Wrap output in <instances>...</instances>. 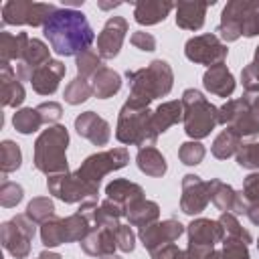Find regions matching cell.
<instances>
[{"label":"cell","mask_w":259,"mask_h":259,"mask_svg":"<svg viewBox=\"0 0 259 259\" xmlns=\"http://www.w3.org/2000/svg\"><path fill=\"white\" fill-rule=\"evenodd\" d=\"M136 164H138L140 172H144L146 176H152V178H162L168 170V162H166L164 154L154 146L140 148L136 154Z\"/></svg>","instance_id":"27"},{"label":"cell","mask_w":259,"mask_h":259,"mask_svg":"<svg viewBox=\"0 0 259 259\" xmlns=\"http://www.w3.org/2000/svg\"><path fill=\"white\" fill-rule=\"evenodd\" d=\"M130 83V97L138 103L150 105L158 97H166L174 87V71L164 59H154L142 69L125 73Z\"/></svg>","instance_id":"2"},{"label":"cell","mask_w":259,"mask_h":259,"mask_svg":"<svg viewBox=\"0 0 259 259\" xmlns=\"http://www.w3.org/2000/svg\"><path fill=\"white\" fill-rule=\"evenodd\" d=\"M180 101L184 109L182 123L186 136L196 142L210 136L219 123V107H214L198 89H184Z\"/></svg>","instance_id":"6"},{"label":"cell","mask_w":259,"mask_h":259,"mask_svg":"<svg viewBox=\"0 0 259 259\" xmlns=\"http://www.w3.org/2000/svg\"><path fill=\"white\" fill-rule=\"evenodd\" d=\"M65 73H67V67L63 65V61L51 59L49 63H45L32 73L28 83L32 85V91H36L38 95H53L59 89V83L65 77Z\"/></svg>","instance_id":"18"},{"label":"cell","mask_w":259,"mask_h":259,"mask_svg":"<svg viewBox=\"0 0 259 259\" xmlns=\"http://www.w3.org/2000/svg\"><path fill=\"white\" fill-rule=\"evenodd\" d=\"M101 8H115V6H121V2H113V4H105V2H99Z\"/></svg>","instance_id":"55"},{"label":"cell","mask_w":259,"mask_h":259,"mask_svg":"<svg viewBox=\"0 0 259 259\" xmlns=\"http://www.w3.org/2000/svg\"><path fill=\"white\" fill-rule=\"evenodd\" d=\"M257 249H259V239H257Z\"/></svg>","instance_id":"59"},{"label":"cell","mask_w":259,"mask_h":259,"mask_svg":"<svg viewBox=\"0 0 259 259\" xmlns=\"http://www.w3.org/2000/svg\"><path fill=\"white\" fill-rule=\"evenodd\" d=\"M184 55H186L188 61H192L196 65L212 67V65L225 63V59L229 55V49L219 38V34L204 32V34H196V36H192V38L186 40Z\"/></svg>","instance_id":"12"},{"label":"cell","mask_w":259,"mask_h":259,"mask_svg":"<svg viewBox=\"0 0 259 259\" xmlns=\"http://www.w3.org/2000/svg\"><path fill=\"white\" fill-rule=\"evenodd\" d=\"M130 42H132L136 49L144 51V53L156 51V38H154V34H150V32H146V30H136V32H132Z\"/></svg>","instance_id":"51"},{"label":"cell","mask_w":259,"mask_h":259,"mask_svg":"<svg viewBox=\"0 0 259 259\" xmlns=\"http://www.w3.org/2000/svg\"><path fill=\"white\" fill-rule=\"evenodd\" d=\"M26 217L32 219L36 225H42L51 219L57 217L55 212V202L49 196H34L28 204H26Z\"/></svg>","instance_id":"37"},{"label":"cell","mask_w":259,"mask_h":259,"mask_svg":"<svg viewBox=\"0 0 259 259\" xmlns=\"http://www.w3.org/2000/svg\"><path fill=\"white\" fill-rule=\"evenodd\" d=\"M30 42V36L26 32H0V63H12V61H20L26 47Z\"/></svg>","instance_id":"28"},{"label":"cell","mask_w":259,"mask_h":259,"mask_svg":"<svg viewBox=\"0 0 259 259\" xmlns=\"http://www.w3.org/2000/svg\"><path fill=\"white\" fill-rule=\"evenodd\" d=\"M91 95H93L91 83L87 79H83V77H75L73 81H69L67 87H65V91H63V97H65V101L69 105H81Z\"/></svg>","instance_id":"40"},{"label":"cell","mask_w":259,"mask_h":259,"mask_svg":"<svg viewBox=\"0 0 259 259\" xmlns=\"http://www.w3.org/2000/svg\"><path fill=\"white\" fill-rule=\"evenodd\" d=\"M241 144H243V142H241V136H237L233 130L225 127V130L214 138V142H212V146H210V152H212L214 158L227 160V158H231V156H235V154L239 152Z\"/></svg>","instance_id":"32"},{"label":"cell","mask_w":259,"mask_h":259,"mask_svg":"<svg viewBox=\"0 0 259 259\" xmlns=\"http://www.w3.org/2000/svg\"><path fill=\"white\" fill-rule=\"evenodd\" d=\"M49 61H51V49H49V45H45L40 38H30V42H28L22 59L16 63V69H14L16 71V77L20 81H30L32 73L38 67H42L45 63H49Z\"/></svg>","instance_id":"19"},{"label":"cell","mask_w":259,"mask_h":259,"mask_svg":"<svg viewBox=\"0 0 259 259\" xmlns=\"http://www.w3.org/2000/svg\"><path fill=\"white\" fill-rule=\"evenodd\" d=\"M57 12V6L51 2H30V0H8L2 6V22L4 24H28V26H45L49 18Z\"/></svg>","instance_id":"10"},{"label":"cell","mask_w":259,"mask_h":259,"mask_svg":"<svg viewBox=\"0 0 259 259\" xmlns=\"http://www.w3.org/2000/svg\"><path fill=\"white\" fill-rule=\"evenodd\" d=\"M91 89H93V95L97 99H109L121 89V75L103 65L91 77Z\"/></svg>","instance_id":"29"},{"label":"cell","mask_w":259,"mask_h":259,"mask_svg":"<svg viewBox=\"0 0 259 259\" xmlns=\"http://www.w3.org/2000/svg\"><path fill=\"white\" fill-rule=\"evenodd\" d=\"M186 233L188 243L194 245L217 247V243H223V227L212 219H192L186 227Z\"/></svg>","instance_id":"23"},{"label":"cell","mask_w":259,"mask_h":259,"mask_svg":"<svg viewBox=\"0 0 259 259\" xmlns=\"http://www.w3.org/2000/svg\"><path fill=\"white\" fill-rule=\"evenodd\" d=\"M251 99L253 95L245 93L243 97L227 99V103L219 107V123L233 130L241 140L259 136V117L253 111Z\"/></svg>","instance_id":"7"},{"label":"cell","mask_w":259,"mask_h":259,"mask_svg":"<svg viewBox=\"0 0 259 259\" xmlns=\"http://www.w3.org/2000/svg\"><path fill=\"white\" fill-rule=\"evenodd\" d=\"M174 10L172 2H162V0H138L134 4V18L142 26H152L158 22H164L166 16Z\"/></svg>","instance_id":"26"},{"label":"cell","mask_w":259,"mask_h":259,"mask_svg":"<svg viewBox=\"0 0 259 259\" xmlns=\"http://www.w3.org/2000/svg\"><path fill=\"white\" fill-rule=\"evenodd\" d=\"M105 194L107 198H111L113 202H117L119 206H123V212L125 208H130L134 202L146 198L144 196V188L127 178H113L107 186H105Z\"/></svg>","instance_id":"25"},{"label":"cell","mask_w":259,"mask_h":259,"mask_svg":"<svg viewBox=\"0 0 259 259\" xmlns=\"http://www.w3.org/2000/svg\"><path fill=\"white\" fill-rule=\"evenodd\" d=\"M125 219L132 227H146V225H152L160 219V206L158 202L154 200H148V198H142L138 202H134L130 208H125Z\"/></svg>","instance_id":"31"},{"label":"cell","mask_w":259,"mask_h":259,"mask_svg":"<svg viewBox=\"0 0 259 259\" xmlns=\"http://www.w3.org/2000/svg\"><path fill=\"white\" fill-rule=\"evenodd\" d=\"M241 83H243V89L245 93L249 95H259V65L255 61H251L249 65L243 67L241 71Z\"/></svg>","instance_id":"45"},{"label":"cell","mask_w":259,"mask_h":259,"mask_svg":"<svg viewBox=\"0 0 259 259\" xmlns=\"http://www.w3.org/2000/svg\"><path fill=\"white\" fill-rule=\"evenodd\" d=\"M241 192H243L247 204L259 200V172H251V174L245 176V180H243V190H241Z\"/></svg>","instance_id":"50"},{"label":"cell","mask_w":259,"mask_h":259,"mask_svg":"<svg viewBox=\"0 0 259 259\" xmlns=\"http://www.w3.org/2000/svg\"><path fill=\"white\" fill-rule=\"evenodd\" d=\"M212 4H208V2H192V0H180V2H176L174 4V10H176V26L178 28H184V30H200L202 24H204L206 10Z\"/></svg>","instance_id":"22"},{"label":"cell","mask_w":259,"mask_h":259,"mask_svg":"<svg viewBox=\"0 0 259 259\" xmlns=\"http://www.w3.org/2000/svg\"><path fill=\"white\" fill-rule=\"evenodd\" d=\"M75 130L81 138L89 140L93 146H107L111 138L109 123L95 111H83L75 117Z\"/></svg>","instance_id":"17"},{"label":"cell","mask_w":259,"mask_h":259,"mask_svg":"<svg viewBox=\"0 0 259 259\" xmlns=\"http://www.w3.org/2000/svg\"><path fill=\"white\" fill-rule=\"evenodd\" d=\"M251 105H253V111H255V115L259 117V95H253V99H251Z\"/></svg>","instance_id":"54"},{"label":"cell","mask_w":259,"mask_h":259,"mask_svg":"<svg viewBox=\"0 0 259 259\" xmlns=\"http://www.w3.org/2000/svg\"><path fill=\"white\" fill-rule=\"evenodd\" d=\"M125 217L123 206H119L117 202H113L111 198H105L99 202L97 208V217H95V227H105V229H117L121 223L119 219ZM93 227V229H95Z\"/></svg>","instance_id":"33"},{"label":"cell","mask_w":259,"mask_h":259,"mask_svg":"<svg viewBox=\"0 0 259 259\" xmlns=\"http://www.w3.org/2000/svg\"><path fill=\"white\" fill-rule=\"evenodd\" d=\"M24 198V190L18 182H10L6 178H2V184H0V204L4 208H12L16 206L20 200Z\"/></svg>","instance_id":"44"},{"label":"cell","mask_w":259,"mask_h":259,"mask_svg":"<svg viewBox=\"0 0 259 259\" xmlns=\"http://www.w3.org/2000/svg\"><path fill=\"white\" fill-rule=\"evenodd\" d=\"M217 221L223 227V241H227V239H231V241H243L245 245H249L253 241L251 233L245 227H241V223L237 221V214H233V212H221V217Z\"/></svg>","instance_id":"34"},{"label":"cell","mask_w":259,"mask_h":259,"mask_svg":"<svg viewBox=\"0 0 259 259\" xmlns=\"http://www.w3.org/2000/svg\"><path fill=\"white\" fill-rule=\"evenodd\" d=\"M152 113L154 111L150 109V105L127 99L117 113V125H115L117 142L125 146H138V148L154 146L160 134L152 123Z\"/></svg>","instance_id":"3"},{"label":"cell","mask_w":259,"mask_h":259,"mask_svg":"<svg viewBox=\"0 0 259 259\" xmlns=\"http://www.w3.org/2000/svg\"><path fill=\"white\" fill-rule=\"evenodd\" d=\"M182 115H184V109H182V101L178 99H172V101H164L160 103L154 113H152V123L156 127L158 134H164L168 132L172 125H176L178 121H182Z\"/></svg>","instance_id":"30"},{"label":"cell","mask_w":259,"mask_h":259,"mask_svg":"<svg viewBox=\"0 0 259 259\" xmlns=\"http://www.w3.org/2000/svg\"><path fill=\"white\" fill-rule=\"evenodd\" d=\"M253 61H255V63H257V65H259V47H257V49H255V59H253Z\"/></svg>","instance_id":"58"},{"label":"cell","mask_w":259,"mask_h":259,"mask_svg":"<svg viewBox=\"0 0 259 259\" xmlns=\"http://www.w3.org/2000/svg\"><path fill=\"white\" fill-rule=\"evenodd\" d=\"M75 65H77V77H83V79H91L101 67H103V59L99 57V53H95L93 49H87L83 51L81 55L75 57Z\"/></svg>","instance_id":"41"},{"label":"cell","mask_w":259,"mask_h":259,"mask_svg":"<svg viewBox=\"0 0 259 259\" xmlns=\"http://www.w3.org/2000/svg\"><path fill=\"white\" fill-rule=\"evenodd\" d=\"M208 194H210V202L223 212L245 214V210H247V200H245L243 192L235 190L231 184L223 182L221 178L208 180Z\"/></svg>","instance_id":"16"},{"label":"cell","mask_w":259,"mask_h":259,"mask_svg":"<svg viewBox=\"0 0 259 259\" xmlns=\"http://www.w3.org/2000/svg\"><path fill=\"white\" fill-rule=\"evenodd\" d=\"M47 188L49 194L55 198L73 204V202H85V200H95L99 194V188L77 176V172H63L55 176H47Z\"/></svg>","instance_id":"11"},{"label":"cell","mask_w":259,"mask_h":259,"mask_svg":"<svg viewBox=\"0 0 259 259\" xmlns=\"http://www.w3.org/2000/svg\"><path fill=\"white\" fill-rule=\"evenodd\" d=\"M223 42H235L241 36L253 38L259 34V0H231L221 12L217 26Z\"/></svg>","instance_id":"5"},{"label":"cell","mask_w":259,"mask_h":259,"mask_svg":"<svg viewBox=\"0 0 259 259\" xmlns=\"http://www.w3.org/2000/svg\"><path fill=\"white\" fill-rule=\"evenodd\" d=\"M184 231L186 229H184V225L180 221L166 219V221H156L152 225L142 227L138 231V237H140L144 249H148V253H150V251H154V249H158V247H162L166 243L178 241Z\"/></svg>","instance_id":"13"},{"label":"cell","mask_w":259,"mask_h":259,"mask_svg":"<svg viewBox=\"0 0 259 259\" xmlns=\"http://www.w3.org/2000/svg\"><path fill=\"white\" fill-rule=\"evenodd\" d=\"M67 146H69V132L65 125L55 123L40 132L34 142V168L47 176L69 172L67 162Z\"/></svg>","instance_id":"4"},{"label":"cell","mask_w":259,"mask_h":259,"mask_svg":"<svg viewBox=\"0 0 259 259\" xmlns=\"http://www.w3.org/2000/svg\"><path fill=\"white\" fill-rule=\"evenodd\" d=\"M150 257L152 259H188V253L182 251L178 245L174 243H166L154 251H150Z\"/></svg>","instance_id":"49"},{"label":"cell","mask_w":259,"mask_h":259,"mask_svg":"<svg viewBox=\"0 0 259 259\" xmlns=\"http://www.w3.org/2000/svg\"><path fill=\"white\" fill-rule=\"evenodd\" d=\"M127 164H130V152L125 148H111V150H103L87 156L75 172L77 176H81L83 180L99 188L103 176H107L113 170H121Z\"/></svg>","instance_id":"8"},{"label":"cell","mask_w":259,"mask_h":259,"mask_svg":"<svg viewBox=\"0 0 259 259\" xmlns=\"http://www.w3.org/2000/svg\"><path fill=\"white\" fill-rule=\"evenodd\" d=\"M63 227H65V241L67 243L83 241L87 237V233L91 231V223L81 212H73V214L65 217L63 219Z\"/></svg>","instance_id":"36"},{"label":"cell","mask_w":259,"mask_h":259,"mask_svg":"<svg viewBox=\"0 0 259 259\" xmlns=\"http://www.w3.org/2000/svg\"><path fill=\"white\" fill-rule=\"evenodd\" d=\"M130 24L123 16H109L97 34V53L101 59H113L119 55Z\"/></svg>","instance_id":"15"},{"label":"cell","mask_w":259,"mask_h":259,"mask_svg":"<svg viewBox=\"0 0 259 259\" xmlns=\"http://www.w3.org/2000/svg\"><path fill=\"white\" fill-rule=\"evenodd\" d=\"M36 259H40V257H36Z\"/></svg>","instance_id":"60"},{"label":"cell","mask_w":259,"mask_h":259,"mask_svg":"<svg viewBox=\"0 0 259 259\" xmlns=\"http://www.w3.org/2000/svg\"><path fill=\"white\" fill-rule=\"evenodd\" d=\"M99 259H121V257H119V255H115V253H113V255H105V257H99Z\"/></svg>","instance_id":"56"},{"label":"cell","mask_w":259,"mask_h":259,"mask_svg":"<svg viewBox=\"0 0 259 259\" xmlns=\"http://www.w3.org/2000/svg\"><path fill=\"white\" fill-rule=\"evenodd\" d=\"M36 111L40 113V119L47 125H55L63 115V107L57 101H45V103L36 105Z\"/></svg>","instance_id":"47"},{"label":"cell","mask_w":259,"mask_h":259,"mask_svg":"<svg viewBox=\"0 0 259 259\" xmlns=\"http://www.w3.org/2000/svg\"><path fill=\"white\" fill-rule=\"evenodd\" d=\"M237 156V164L247 170H259V142L241 144Z\"/></svg>","instance_id":"43"},{"label":"cell","mask_w":259,"mask_h":259,"mask_svg":"<svg viewBox=\"0 0 259 259\" xmlns=\"http://www.w3.org/2000/svg\"><path fill=\"white\" fill-rule=\"evenodd\" d=\"M12 125L18 134L28 136V134L38 132V127L42 125V119H40V113L36 111V107H20L12 115Z\"/></svg>","instance_id":"35"},{"label":"cell","mask_w":259,"mask_h":259,"mask_svg":"<svg viewBox=\"0 0 259 259\" xmlns=\"http://www.w3.org/2000/svg\"><path fill=\"white\" fill-rule=\"evenodd\" d=\"M223 259H251L249 255V247L243 241H223V249H221Z\"/></svg>","instance_id":"46"},{"label":"cell","mask_w":259,"mask_h":259,"mask_svg":"<svg viewBox=\"0 0 259 259\" xmlns=\"http://www.w3.org/2000/svg\"><path fill=\"white\" fill-rule=\"evenodd\" d=\"M0 83H2V105L4 107L22 105V101L26 99V91L10 63H0Z\"/></svg>","instance_id":"24"},{"label":"cell","mask_w":259,"mask_h":259,"mask_svg":"<svg viewBox=\"0 0 259 259\" xmlns=\"http://www.w3.org/2000/svg\"><path fill=\"white\" fill-rule=\"evenodd\" d=\"M40 241L47 249H53V247H59V245H65V227H63V219L55 217L47 223L40 225Z\"/></svg>","instance_id":"39"},{"label":"cell","mask_w":259,"mask_h":259,"mask_svg":"<svg viewBox=\"0 0 259 259\" xmlns=\"http://www.w3.org/2000/svg\"><path fill=\"white\" fill-rule=\"evenodd\" d=\"M204 156H206V148H204L200 142H196V140L184 142V144H180V148H178V158H180V162L186 164V166H196V164H200V162L204 160Z\"/></svg>","instance_id":"42"},{"label":"cell","mask_w":259,"mask_h":259,"mask_svg":"<svg viewBox=\"0 0 259 259\" xmlns=\"http://www.w3.org/2000/svg\"><path fill=\"white\" fill-rule=\"evenodd\" d=\"M22 164V150L16 142L12 140H4L0 144V168H2V174H10L14 170H18Z\"/></svg>","instance_id":"38"},{"label":"cell","mask_w":259,"mask_h":259,"mask_svg":"<svg viewBox=\"0 0 259 259\" xmlns=\"http://www.w3.org/2000/svg\"><path fill=\"white\" fill-rule=\"evenodd\" d=\"M42 32L51 49L61 57H77L91 49L95 34L81 10L57 8V12L42 26Z\"/></svg>","instance_id":"1"},{"label":"cell","mask_w":259,"mask_h":259,"mask_svg":"<svg viewBox=\"0 0 259 259\" xmlns=\"http://www.w3.org/2000/svg\"><path fill=\"white\" fill-rule=\"evenodd\" d=\"M81 249L91 255V257H105V255H113V251L117 249V241H115V229H105V227H95L87 233V237L83 241H79Z\"/></svg>","instance_id":"20"},{"label":"cell","mask_w":259,"mask_h":259,"mask_svg":"<svg viewBox=\"0 0 259 259\" xmlns=\"http://www.w3.org/2000/svg\"><path fill=\"white\" fill-rule=\"evenodd\" d=\"M245 214H247V219H249L253 225L259 227V200H257V202H249Z\"/></svg>","instance_id":"52"},{"label":"cell","mask_w":259,"mask_h":259,"mask_svg":"<svg viewBox=\"0 0 259 259\" xmlns=\"http://www.w3.org/2000/svg\"><path fill=\"white\" fill-rule=\"evenodd\" d=\"M210 259H223V255H221V251H214V253L210 255Z\"/></svg>","instance_id":"57"},{"label":"cell","mask_w":259,"mask_h":259,"mask_svg":"<svg viewBox=\"0 0 259 259\" xmlns=\"http://www.w3.org/2000/svg\"><path fill=\"white\" fill-rule=\"evenodd\" d=\"M38 257H40V259H63L59 253H55V251H51V249L40 251V253H38Z\"/></svg>","instance_id":"53"},{"label":"cell","mask_w":259,"mask_h":259,"mask_svg":"<svg viewBox=\"0 0 259 259\" xmlns=\"http://www.w3.org/2000/svg\"><path fill=\"white\" fill-rule=\"evenodd\" d=\"M210 202L208 194V182H204L196 174H184L182 176V196H180V210L188 217L200 214L206 204Z\"/></svg>","instance_id":"14"},{"label":"cell","mask_w":259,"mask_h":259,"mask_svg":"<svg viewBox=\"0 0 259 259\" xmlns=\"http://www.w3.org/2000/svg\"><path fill=\"white\" fill-rule=\"evenodd\" d=\"M115 241H117V249L123 253H132L136 247V235L132 231L130 225H119L115 229Z\"/></svg>","instance_id":"48"},{"label":"cell","mask_w":259,"mask_h":259,"mask_svg":"<svg viewBox=\"0 0 259 259\" xmlns=\"http://www.w3.org/2000/svg\"><path fill=\"white\" fill-rule=\"evenodd\" d=\"M202 85L208 93H212L217 97H231L237 81H235L233 73L229 71V67L225 63H219V65H212L204 71Z\"/></svg>","instance_id":"21"},{"label":"cell","mask_w":259,"mask_h":259,"mask_svg":"<svg viewBox=\"0 0 259 259\" xmlns=\"http://www.w3.org/2000/svg\"><path fill=\"white\" fill-rule=\"evenodd\" d=\"M36 235V223L26 217V212H20L12 217L10 221L2 223L0 227V241L2 247L14 257V259H26L30 253V241Z\"/></svg>","instance_id":"9"}]
</instances>
